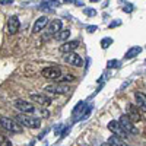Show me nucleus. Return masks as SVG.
<instances>
[{
	"instance_id": "obj_1",
	"label": "nucleus",
	"mask_w": 146,
	"mask_h": 146,
	"mask_svg": "<svg viewBox=\"0 0 146 146\" xmlns=\"http://www.w3.org/2000/svg\"><path fill=\"white\" fill-rule=\"evenodd\" d=\"M16 120L19 121L21 126H25L29 129H40L41 126V120L35 115H18Z\"/></svg>"
},
{
	"instance_id": "obj_2",
	"label": "nucleus",
	"mask_w": 146,
	"mask_h": 146,
	"mask_svg": "<svg viewBox=\"0 0 146 146\" xmlns=\"http://www.w3.org/2000/svg\"><path fill=\"white\" fill-rule=\"evenodd\" d=\"M0 126H2L5 130L10 131V133H21L22 127L19 123H16L15 120L7 118V117H0Z\"/></svg>"
},
{
	"instance_id": "obj_3",
	"label": "nucleus",
	"mask_w": 146,
	"mask_h": 146,
	"mask_svg": "<svg viewBox=\"0 0 146 146\" xmlns=\"http://www.w3.org/2000/svg\"><path fill=\"white\" fill-rule=\"evenodd\" d=\"M118 123H120L121 129H123V131L126 133V135H137V129L135 127V124H133V121H131V120H130L126 114L120 117Z\"/></svg>"
},
{
	"instance_id": "obj_4",
	"label": "nucleus",
	"mask_w": 146,
	"mask_h": 146,
	"mask_svg": "<svg viewBox=\"0 0 146 146\" xmlns=\"http://www.w3.org/2000/svg\"><path fill=\"white\" fill-rule=\"evenodd\" d=\"M42 76L45 79H50V80H57L60 76H62V69L58 66H50V67H45L42 69Z\"/></svg>"
},
{
	"instance_id": "obj_5",
	"label": "nucleus",
	"mask_w": 146,
	"mask_h": 146,
	"mask_svg": "<svg viewBox=\"0 0 146 146\" xmlns=\"http://www.w3.org/2000/svg\"><path fill=\"white\" fill-rule=\"evenodd\" d=\"M15 108L19 110L21 113H25V114H32L35 111V107L34 104L25 101V100H16L15 101Z\"/></svg>"
},
{
	"instance_id": "obj_6",
	"label": "nucleus",
	"mask_w": 146,
	"mask_h": 146,
	"mask_svg": "<svg viewBox=\"0 0 146 146\" xmlns=\"http://www.w3.org/2000/svg\"><path fill=\"white\" fill-rule=\"evenodd\" d=\"M44 92L62 95V94H69L70 92V88L67 86V85H48V86L44 88Z\"/></svg>"
},
{
	"instance_id": "obj_7",
	"label": "nucleus",
	"mask_w": 146,
	"mask_h": 146,
	"mask_svg": "<svg viewBox=\"0 0 146 146\" xmlns=\"http://www.w3.org/2000/svg\"><path fill=\"white\" fill-rule=\"evenodd\" d=\"M31 101L35 102V104H40L42 107H48L51 104V98L50 96H47L45 94H31Z\"/></svg>"
},
{
	"instance_id": "obj_8",
	"label": "nucleus",
	"mask_w": 146,
	"mask_h": 146,
	"mask_svg": "<svg viewBox=\"0 0 146 146\" xmlns=\"http://www.w3.org/2000/svg\"><path fill=\"white\" fill-rule=\"evenodd\" d=\"M64 62L69 63V64H72V66L80 67V66L83 64V58H82L78 53H67V54L64 56Z\"/></svg>"
},
{
	"instance_id": "obj_9",
	"label": "nucleus",
	"mask_w": 146,
	"mask_h": 146,
	"mask_svg": "<svg viewBox=\"0 0 146 146\" xmlns=\"http://www.w3.org/2000/svg\"><path fill=\"white\" fill-rule=\"evenodd\" d=\"M108 130L113 131V135H115V136H118L121 139L126 137V133L123 131V129H121V126H120V123L117 120H111V121H110V123H108Z\"/></svg>"
},
{
	"instance_id": "obj_10",
	"label": "nucleus",
	"mask_w": 146,
	"mask_h": 146,
	"mask_svg": "<svg viewBox=\"0 0 146 146\" xmlns=\"http://www.w3.org/2000/svg\"><path fill=\"white\" fill-rule=\"evenodd\" d=\"M19 27H21L19 18L18 16H10L9 21H7V31H9V34L10 35H15L19 31Z\"/></svg>"
},
{
	"instance_id": "obj_11",
	"label": "nucleus",
	"mask_w": 146,
	"mask_h": 146,
	"mask_svg": "<svg viewBox=\"0 0 146 146\" xmlns=\"http://www.w3.org/2000/svg\"><path fill=\"white\" fill-rule=\"evenodd\" d=\"M131 121H140L142 120V115H140V111L137 110V107L135 104H129L127 107V114H126Z\"/></svg>"
},
{
	"instance_id": "obj_12",
	"label": "nucleus",
	"mask_w": 146,
	"mask_h": 146,
	"mask_svg": "<svg viewBox=\"0 0 146 146\" xmlns=\"http://www.w3.org/2000/svg\"><path fill=\"white\" fill-rule=\"evenodd\" d=\"M78 47H79V41H78V40L66 41V42H63L62 45H60V51L64 53V54H67V53H73Z\"/></svg>"
},
{
	"instance_id": "obj_13",
	"label": "nucleus",
	"mask_w": 146,
	"mask_h": 146,
	"mask_svg": "<svg viewBox=\"0 0 146 146\" xmlns=\"http://www.w3.org/2000/svg\"><path fill=\"white\" fill-rule=\"evenodd\" d=\"M48 25V19L45 18V16H41V18H38L35 21V23H34V27H32V34H38V32H41L45 27Z\"/></svg>"
},
{
	"instance_id": "obj_14",
	"label": "nucleus",
	"mask_w": 146,
	"mask_h": 146,
	"mask_svg": "<svg viewBox=\"0 0 146 146\" xmlns=\"http://www.w3.org/2000/svg\"><path fill=\"white\" fill-rule=\"evenodd\" d=\"M135 100H136V107L140 111L146 113V95L143 92H135Z\"/></svg>"
},
{
	"instance_id": "obj_15",
	"label": "nucleus",
	"mask_w": 146,
	"mask_h": 146,
	"mask_svg": "<svg viewBox=\"0 0 146 146\" xmlns=\"http://www.w3.org/2000/svg\"><path fill=\"white\" fill-rule=\"evenodd\" d=\"M62 31V21L60 19H53L48 22V34H57Z\"/></svg>"
},
{
	"instance_id": "obj_16",
	"label": "nucleus",
	"mask_w": 146,
	"mask_h": 146,
	"mask_svg": "<svg viewBox=\"0 0 146 146\" xmlns=\"http://www.w3.org/2000/svg\"><path fill=\"white\" fill-rule=\"evenodd\" d=\"M107 143H110L111 146H129L124 139H121V137H118V136H115V135H113L111 137H110Z\"/></svg>"
},
{
	"instance_id": "obj_17",
	"label": "nucleus",
	"mask_w": 146,
	"mask_h": 146,
	"mask_svg": "<svg viewBox=\"0 0 146 146\" xmlns=\"http://www.w3.org/2000/svg\"><path fill=\"white\" fill-rule=\"evenodd\" d=\"M140 51H142V48L140 47H131V48H129V50L126 51V58L127 60H130V58H133V57H136L137 54H140Z\"/></svg>"
},
{
	"instance_id": "obj_18",
	"label": "nucleus",
	"mask_w": 146,
	"mask_h": 146,
	"mask_svg": "<svg viewBox=\"0 0 146 146\" xmlns=\"http://www.w3.org/2000/svg\"><path fill=\"white\" fill-rule=\"evenodd\" d=\"M56 40L57 41H67V38H69V36H70V31L69 29H63V31H60V32H57L56 35Z\"/></svg>"
},
{
	"instance_id": "obj_19",
	"label": "nucleus",
	"mask_w": 146,
	"mask_h": 146,
	"mask_svg": "<svg viewBox=\"0 0 146 146\" xmlns=\"http://www.w3.org/2000/svg\"><path fill=\"white\" fill-rule=\"evenodd\" d=\"M92 113V105H88V107H85V111L80 114V117L76 118V121H80V120H86L89 117V114Z\"/></svg>"
},
{
	"instance_id": "obj_20",
	"label": "nucleus",
	"mask_w": 146,
	"mask_h": 146,
	"mask_svg": "<svg viewBox=\"0 0 146 146\" xmlns=\"http://www.w3.org/2000/svg\"><path fill=\"white\" fill-rule=\"evenodd\" d=\"M58 82H63V83H67V82H72V80H75V76L73 75H66V76H60L57 79Z\"/></svg>"
},
{
	"instance_id": "obj_21",
	"label": "nucleus",
	"mask_w": 146,
	"mask_h": 146,
	"mask_svg": "<svg viewBox=\"0 0 146 146\" xmlns=\"http://www.w3.org/2000/svg\"><path fill=\"white\" fill-rule=\"evenodd\" d=\"M0 146H12V142L5 135H0Z\"/></svg>"
},
{
	"instance_id": "obj_22",
	"label": "nucleus",
	"mask_w": 146,
	"mask_h": 146,
	"mask_svg": "<svg viewBox=\"0 0 146 146\" xmlns=\"http://www.w3.org/2000/svg\"><path fill=\"white\" fill-rule=\"evenodd\" d=\"M111 44H113V40H111V38H104V40L101 41V47H102V48H108Z\"/></svg>"
},
{
	"instance_id": "obj_23",
	"label": "nucleus",
	"mask_w": 146,
	"mask_h": 146,
	"mask_svg": "<svg viewBox=\"0 0 146 146\" xmlns=\"http://www.w3.org/2000/svg\"><path fill=\"white\" fill-rule=\"evenodd\" d=\"M118 66H120V62H117V60H110V62L107 63V67H108V69L118 67Z\"/></svg>"
},
{
	"instance_id": "obj_24",
	"label": "nucleus",
	"mask_w": 146,
	"mask_h": 146,
	"mask_svg": "<svg viewBox=\"0 0 146 146\" xmlns=\"http://www.w3.org/2000/svg\"><path fill=\"white\" fill-rule=\"evenodd\" d=\"M83 12H85V15H88V16H95V15H96L95 9H89V7H88V9H85Z\"/></svg>"
},
{
	"instance_id": "obj_25",
	"label": "nucleus",
	"mask_w": 146,
	"mask_h": 146,
	"mask_svg": "<svg viewBox=\"0 0 146 146\" xmlns=\"http://www.w3.org/2000/svg\"><path fill=\"white\" fill-rule=\"evenodd\" d=\"M124 12H126V13H131V12H133V5H130V3H127L124 7Z\"/></svg>"
},
{
	"instance_id": "obj_26",
	"label": "nucleus",
	"mask_w": 146,
	"mask_h": 146,
	"mask_svg": "<svg viewBox=\"0 0 146 146\" xmlns=\"http://www.w3.org/2000/svg\"><path fill=\"white\" fill-rule=\"evenodd\" d=\"M120 25H121V21L117 19V21H114L113 23H110V27H108V28H114V27H120Z\"/></svg>"
},
{
	"instance_id": "obj_27",
	"label": "nucleus",
	"mask_w": 146,
	"mask_h": 146,
	"mask_svg": "<svg viewBox=\"0 0 146 146\" xmlns=\"http://www.w3.org/2000/svg\"><path fill=\"white\" fill-rule=\"evenodd\" d=\"M86 29H88V32H95V31H96V27L92 25V27H88Z\"/></svg>"
},
{
	"instance_id": "obj_28",
	"label": "nucleus",
	"mask_w": 146,
	"mask_h": 146,
	"mask_svg": "<svg viewBox=\"0 0 146 146\" xmlns=\"http://www.w3.org/2000/svg\"><path fill=\"white\" fill-rule=\"evenodd\" d=\"M60 130H62V126H57V127L54 129V133H56V135H57V133H58Z\"/></svg>"
},
{
	"instance_id": "obj_29",
	"label": "nucleus",
	"mask_w": 146,
	"mask_h": 146,
	"mask_svg": "<svg viewBox=\"0 0 146 146\" xmlns=\"http://www.w3.org/2000/svg\"><path fill=\"white\" fill-rule=\"evenodd\" d=\"M101 146H111V145H110V143H102Z\"/></svg>"
},
{
	"instance_id": "obj_30",
	"label": "nucleus",
	"mask_w": 146,
	"mask_h": 146,
	"mask_svg": "<svg viewBox=\"0 0 146 146\" xmlns=\"http://www.w3.org/2000/svg\"><path fill=\"white\" fill-rule=\"evenodd\" d=\"M64 2H73V0H64Z\"/></svg>"
},
{
	"instance_id": "obj_31",
	"label": "nucleus",
	"mask_w": 146,
	"mask_h": 146,
	"mask_svg": "<svg viewBox=\"0 0 146 146\" xmlns=\"http://www.w3.org/2000/svg\"><path fill=\"white\" fill-rule=\"evenodd\" d=\"M91 2H98V0H91Z\"/></svg>"
},
{
	"instance_id": "obj_32",
	"label": "nucleus",
	"mask_w": 146,
	"mask_h": 146,
	"mask_svg": "<svg viewBox=\"0 0 146 146\" xmlns=\"http://www.w3.org/2000/svg\"><path fill=\"white\" fill-rule=\"evenodd\" d=\"M120 2H127V0H120Z\"/></svg>"
},
{
	"instance_id": "obj_33",
	"label": "nucleus",
	"mask_w": 146,
	"mask_h": 146,
	"mask_svg": "<svg viewBox=\"0 0 146 146\" xmlns=\"http://www.w3.org/2000/svg\"><path fill=\"white\" fill-rule=\"evenodd\" d=\"M145 63H146V60H145Z\"/></svg>"
}]
</instances>
